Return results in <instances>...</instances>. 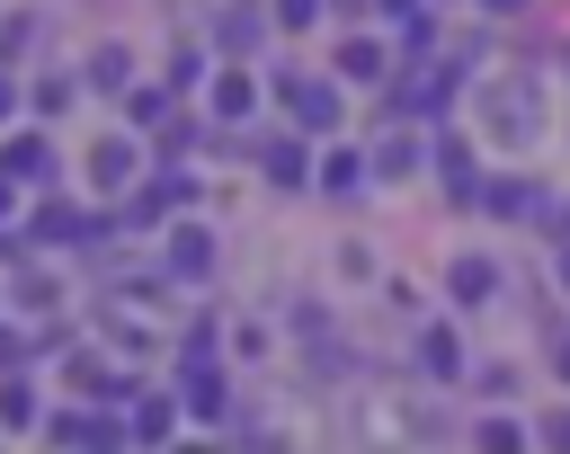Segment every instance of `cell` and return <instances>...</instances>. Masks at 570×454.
Masks as SVG:
<instances>
[{
	"instance_id": "1",
	"label": "cell",
	"mask_w": 570,
	"mask_h": 454,
	"mask_svg": "<svg viewBox=\"0 0 570 454\" xmlns=\"http://www.w3.org/2000/svg\"><path fill=\"white\" fill-rule=\"evenodd\" d=\"M481 134H490V142H508V151L543 142V80H534V71L490 80V89H481Z\"/></svg>"
},
{
	"instance_id": "2",
	"label": "cell",
	"mask_w": 570,
	"mask_h": 454,
	"mask_svg": "<svg viewBox=\"0 0 570 454\" xmlns=\"http://www.w3.org/2000/svg\"><path fill=\"white\" fill-rule=\"evenodd\" d=\"M205 267H214V240H205V231L187 223V231L169 240V276H205Z\"/></svg>"
},
{
	"instance_id": "3",
	"label": "cell",
	"mask_w": 570,
	"mask_h": 454,
	"mask_svg": "<svg viewBox=\"0 0 570 454\" xmlns=\"http://www.w3.org/2000/svg\"><path fill=\"white\" fill-rule=\"evenodd\" d=\"M125 169H134V142H125V134H116V142H98V151H89V178H98V187H116V178H125Z\"/></svg>"
},
{
	"instance_id": "4",
	"label": "cell",
	"mask_w": 570,
	"mask_h": 454,
	"mask_svg": "<svg viewBox=\"0 0 570 454\" xmlns=\"http://www.w3.org/2000/svg\"><path fill=\"white\" fill-rule=\"evenodd\" d=\"M490 285H499L490 258H454V294H463V303H490Z\"/></svg>"
},
{
	"instance_id": "5",
	"label": "cell",
	"mask_w": 570,
	"mask_h": 454,
	"mask_svg": "<svg viewBox=\"0 0 570 454\" xmlns=\"http://www.w3.org/2000/svg\"><path fill=\"white\" fill-rule=\"evenodd\" d=\"M338 71H347V80H383V45H365V36H356V45L338 53Z\"/></svg>"
},
{
	"instance_id": "6",
	"label": "cell",
	"mask_w": 570,
	"mask_h": 454,
	"mask_svg": "<svg viewBox=\"0 0 570 454\" xmlns=\"http://www.w3.org/2000/svg\"><path fill=\"white\" fill-rule=\"evenodd\" d=\"M472 205H481V214H525V187H517V178H490Z\"/></svg>"
},
{
	"instance_id": "7",
	"label": "cell",
	"mask_w": 570,
	"mask_h": 454,
	"mask_svg": "<svg viewBox=\"0 0 570 454\" xmlns=\"http://www.w3.org/2000/svg\"><path fill=\"white\" fill-rule=\"evenodd\" d=\"M419 365H428V374H454V365H463V356H454V329H428V338H419Z\"/></svg>"
},
{
	"instance_id": "8",
	"label": "cell",
	"mask_w": 570,
	"mask_h": 454,
	"mask_svg": "<svg viewBox=\"0 0 570 454\" xmlns=\"http://www.w3.org/2000/svg\"><path fill=\"white\" fill-rule=\"evenodd\" d=\"M0 169H9V178H36V169H45V142H9Z\"/></svg>"
},
{
	"instance_id": "9",
	"label": "cell",
	"mask_w": 570,
	"mask_h": 454,
	"mask_svg": "<svg viewBox=\"0 0 570 454\" xmlns=\"http://www.w3.org/2000/svg\"><path fill=\"white\" fill-rule=\"evenodd\" d=\"M356 178H365V160H347V151H338V160H330V169H321V187H330V196H347V187H356Z\"/></svg>"
},
{
	"instance_id": "10",
	"label": "cell",
	"mask_w": 570,
	"mask_h": 454,
	"mask_svg": "<svg viewBox=\"0 0 570 454\" xmlns=\"http://www.w3.org/2000/svg\"><path fill=\"white\" fill-rule=\"evenodd\" d=\"M89 80H98V89H116V80H125V45H107V53L89 62Z\"/></svg>"
},
{
	"instance_id": "11",
	"label": "cell",
	"mask_w": 570,
	"mask_h": 454,
	"mask_svg": "<svg viewBox=\"0 0 570 454\" xmlns=\"http://www.w3.org/2000/svg\"><path fill=\"white\" fill-rule=\"evenodd\" d=\"M552 365H561V374H570V338H561V347H552Z\"/></svg>"
},
{
	"instance_id": "12",
	"label": "cell",
	"mask_w": 570,
	"mask_h": 454,
	"mask_svg": "<svg viewBox=\"0 0 570 454\" xmlns=\"http://www.w3.org/2000/svg\"><path fill=\"white\" fill-rule=\"evenodd\" d=\"M0 116H9V80H0Z\"/></svg>"
},
{
	"instance_id": "13",
	"label": "cell",
	"mask_w": 570,
	"mask_h": 454,
	"mask_svg": "<svg viewBox=\"0 0 570 454\" xmlns=\"http://www.w3.org/2000/svg\"><path fill=\"white\" fill-rule=\"evenodd\" d=\"M490 9H525V0H490Z\"/></svg>"
},
{
	"instance_id": "14",
	"label": "cell",
	"mask_w": 570,
	"mask_h": 454,
	"mask_svg": "<svg viewBox=\"0 0 570 454\" xmlns=\"http://www.w3.org/2000/svg\"><path fill=\"white\" fill-rule=\"evenodd\" d=\"M561 285H570V249H561Z\"/></svg>"
}]
</instances>
